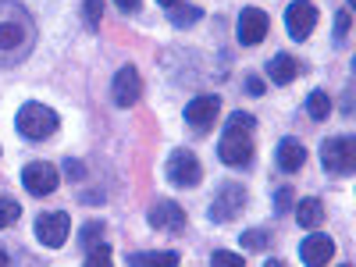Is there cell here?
<instances>
[{"mask_svg": "<svg viewBox=\"0 0 356 267\" xmlns=\"http://www.w3.org/2000/svg\"><path fill=\"white\" fill-rule=\"evenodd\" d=\"M36 43V25L15 0H0V65H18Z\"/></svg>", "mask_w": 356, "mask_h": 267, "instance_id": "6da1fadb", "label": "cell"}, {"mask_svg": "<svg viewBox=\"0 0 356 267\" xmlns=\"http://www.w3.org/2000/svg\"><path fill=\"white\" fill-rule=\"evenodd\" d=\"M253 132H257V118L253 114H246V111L228 114V129H225V136L218 143L221 164H228V168H250L253 164V154H257Z\"/></svg>", "mask_w": 356, "mask_h": 267, "instance_id": "7a4b0ae2", "label": "cell"}, {"mask_svg": "<svg viewBox=\"0 0 356 267\" xmlns=\"http://www.w3.org/2000/svg\"><path fill=\"white\" fill-rule=\"evenodd\" d=\"M57 114L47 107V104H36V100H29L18 114H15V129L25 136V139H50L54 132H57Z\"/></svg>", "mask_w": 356, "mask_h": 267, "instance_id": "3957f363", "label": "cell"}, {"mask_svg": "<svg viewBox=\"0 0 356 267\" xmlns=\"http://www.w3.org/2000/svg\"><path fill=\"white\" fill-rule=\"evenodd\" d=\"M321 168L328 171V175H342L349 178L353 168H356V143L353 136H332V139H324L321 143Z\"/></svg>", "mask_w": 356, "mask_h": 267, "instance_id": "277c9868", "label": "cell"}, {"mask_svg": "<svg viewBox=\"0 0 356 267\" xmlns=\"http://www.w3.org/2000/svg\"><path fill=\"white\" fill-rule=\"evenodd\" d=\"M246 186L243 182H225L214 200H211V211H207V218H211L214 225H225V221H235L243 211H246Z\"/></svg>", "mask_w": 356, "mask_h": 267, "instance_id": "5b68a950", "label": "cell"}, {"mask_svg": "<svg viewBox=\"0 0 356 267\" xmlns=\"http://www.w3.org/2000/svg\"><path fill=\"white\" fill-rule=\"evenodd\" d=\"M168 182L171 186H178V189H193V186H200L203 182V164H200V157L193 154V150H171V157H168Z\"/></svg>", "mask_w": 356, "mask_h": 267, "instance_id": "8992f818", "label": "cell"}, {"mask_svg": "<svg viewBox=\"0 0 356 267\" xmlns=\"http://www.w3.org/2000/svg\"><path fill=\"white\" fill-rule=\"evenodd\" d=\"M57 182H61V171H57V164H50V161H29L22 168V186L33 196H50L57 189Z\"/></svg>", "mask_w": 356, "mask_h": 267, "instance_id": "52a82bcc", "label": "cell"}, {"mask_svg": "<svg viewBox=\"0 0 356 267\" xmlns=\"http://www.w3.org/2000/svg\"><path fill=\"white\" fill-rule=\"evenodd\" d=\"M68 228H72V221H68L65 211H43L36 218V239L47 250H61L68 243Z\"/></svg>", "mask_w": 356, "mask_h": 267, "instance_id": "ba28073f", "label": "cell"}, {"mask_svg": "<svg viewBox=\"0 0 356 267\" xmlns=\"http://www.w3.org/2000/svg\"><path fill=\"white\" fill-rule=\"evenodd\" d=\"M285 25H289V36L296 43H303L317 25V8L310 4V0H292V4L285 8Z\"/></svg>", "mask_w": 356, "mask_h": 267, "instance_id": "9c48e42d", "label": "cell"}, {"mask_svg": "<svg viewBox=\"0 0 356 267\" xmlns=\"http://www.w3.org/2000/svg\"><path fill=\"white\" fill-rule=\"evenodd\" d=\"M218 114H221V97L203 93V97L189 100V107H186V125L196 129V132H207V129L218 122Z\"/></svg>", "mask_w": 356, "mask_h": 267, "instance_id": "30bf717a", "label": "cell"}, {"mask_svg": "<svg viewBox=\"0 0 356 267\" xmlns=\"http://www.w3.org/2000/svg\"><path fill=\"white\" fill-rule=\"evenodd\" d=\"M146 221H150V228L168 232V235L186 232V211H182L178 203H171V200H157V203L150 207V214H146Z\"/></svg>", "mask_w": 356, "mask_h": 267, "instance_id": "8fae6325", "label": "cell"}, {"mask_svg": "<svg viewBox=\"0 0 356 267\" xmlns=\"http://www.w3.org/2000/svg\"><path fill=\"white\" fill-rule=\"evenodd\" d=\"M267 29H271V18H267V11H260V8H243V15H239V43L243 47H257V43H264L267 40Z\"/></svg>", "mask_w": 356, "mask_h": 267, "instance_id": "7c38bea8", "label": "cell"}, {"mask_svg": "<svg viewBox=\"0 0 356 267\" xmlns=\"http://www.w3.org/2000/svg\"><path fill=\"white\" fill-rule=\"evenodd\" d=\"M111 97L118 107H136L139 97H143V82H139V72L132 65H125L122 72L114 75V86H111Z\"/></svg>", "mask_w": 356, "mask_h": 267, "instance_id": "4fadbf2b", "label": "cell"}, {"mask_svg": "<svg viewBox=\"0 0 356 267\" xmlns=\"http://www.w3.org/2000/svg\"><path fill=\"white\" fill-rule=\"evenodd\" d=\"M335 257V243H332V235H324V232H314L300 243V260L310 264V267H321V264H328Z\"/></svg>", "mask_w": 356, "mask_h": 267, "instance_id": "5bb4252c", "label": "cell"}, {"mask_svg": "<svg viewBox=\"0 0 356 267\" xmlns=\"http://www.w3.org/2000/svg\"><path fill=\"white\" fill-rule=\"evenodd\" d=\"M307 157H310V154H307V146H303L300 139H292V136L282 139V143H278V150H275V161H278L282 171H300V168L307 164Z\"/></svg>", "mask_w": 356, "mask_h": 267, "instance_id": "9a60e30c", "label": "cell"}, {"mask_svg": "<svg viewBox=\"0 0 356 267\" xmlns=\"http://www.w3.org/2000/svg\"><path fill=\"white\" fill-rule=\"evenodd\" d=\"M296 75H300V61L289 57V54H275L271 61H267V79L278 82V86H289Z\"/></svg>", "mask_w": 356, "mask_h": 267, "instance_id": "2e32d148", "label": "cell"}, {"mask_svg": "<svg viewBox=\"0 0 356 267\" xmlns=\"http://www.w3.org/2000/svg\"><path fill=\"white\" fill-rule=\"evenodd\" d=\"M175 264H178L175 250H146L129 257V267H175Z\"/></svg>", "mask_w": 356, "mask_h": 267, "instance_id": "e0dca14e", "label": "cell"}, {"mask_svg": "<svg viewBox=\"0 0 356 267\" xmlns=\"http://www.w3.org/2000/svg\"><path fill=\"white\" fill-rule=\"evenodd\" d=\"M296 221H300V228H317L324 221V207L317 196H307L300 200V207H296Z\"/></svg>", "mask_w": 356, "mask_h": 267, "instance_id": "ac0fdd59", "label": "cell"}, {"mask_svg": "<svg viewBox=\"0 0 356 267\" xmlns=\"http://www.w3.org/2000/svg\"><path fill=\"white\" fill-rule=\"evenodd\" d=\"M168 18H171V25L175 29H189V25H196L200 18H203V11L196 8V4H175V8H168Z\"/></svg>", "mask_w": 356, "mask_h": 267, "instance_id": "d6986e66", "label": "cell"}, {"mask_svg": "<svg viewBox=\"0 0 356 267\" xmlns=\"http://www.w3.org/2000/svg\"><path fill=\"white\" fill-rule=\"evenodd\" d=\"M307 114L314 118V122H324V118H332V97L321 93V89H314V93L307 97Z\"/></svg>", "mask_w": 356, "mask_h": 267, "instance_id": "ffe728a7", "label": "cell"}, {"mask_svg": "<svg viewBox=\"0 0 356 267\" xmlns=\"http://www.w3.org/2000/svg\"><path fill=\"white\" fill-rule=\"evenodd\" d=\"M79 243H82V250H93L97 243H104V221H86L79 232Z\"/></svg>", "mask_w": 356, "mask_h": 267, "instance_id": "44dd1931", "label": "cell"}, {"mask_svg": "<svg viewBox=\"0 0 356 267\" xmlns=\"http://www.w3.org/2000/svg\"><path fill=\"white\" fill-rule=\"evenodd\" d=\"M18 218H22V207H18V200H11V196H0V228H11Z\"/></svg>", "mask_w": 356, "mask_h": 267, "instance_id": "7402d4cb", "label": "cell"}, {"mask_svg": "<svg viewBox=\"0 0 356 267\" xmlns=\"http://www.w3.org/2000/svg\"><path fill=\"white\" fill-rule=\"evenodd\" d=\"M82 15H86V29H100V18H104V0H82Z\"/></svg>", "mask_w": 356, "mask_h": 267, "instance_id": "603a6c76", "label": "cell"}, {"mask_svg": "<svg viewBox=\"0 0 356 267\" xmlns=\"http://www.w3.org/2000/svg\"><path fill=\"white\" fill-rule=\"evenodd\" d=\"M86 264L89 267H107L111 264V246L107 243H97L93 250H86Z\"/></svg>", "mask_w": 356, "mask_h": 267, "instance_id": "cb8c5ba5", "label": "cell"}, {"mask_svg": "<svg viewBox=\"0 0 356 267\" xmlns=\"http://www.w3.org/2000/svg\"><path fill=\"white\" fill-rule=\"evenodd\" d=\"M267 243H271V235H267V232H243V246L246 250H267Z\"/></svg>", "mask_w": 356, "mask_h": 267, "instance_id": "d4e9b609", "label": "cell"}, {"mask_svg": "<svg viewBox=\"0 0 356 267\" xmlns=\"http://www.w3.org/2000/svg\"><path fill=\"white\" fill-rule=\"evenodd\" d=\"M349 25H353L349 11H339V15H335V43H346V40H349Z\"/></svg>", "mask_w": 356, "mask_h": 267, "instance_id": "484cf974", "label": "cell"}, {"mask_svg": "<svg viewBox=\"0 0 356 267\" xmlns=\"http://www.w3.org/2000/svg\"><path fill=\"white\" fill-rule=\"evenodd\" d=\"M211 264H214V267H225V264H232V267H243V264H246V257H239V253H228V250H218V253L211 257Z\"/></svg>", "mask_w": 356, "mask_h": 267, "instance_id": "4316f807", "label": "cell"}, {"mask_svg": "<svg viewBox=\"0 0 356 267\" xmlns=\"http://www.w3.org/2000/svg\"><path fill=\"white\" fill-rule=\"evenodd\" d=\"M285 211H292V189L275 193V214H285Z\"/></svg>", "mask_w": 356, "mask_h": 267, "instance_id": "83f0119b", "label": "cell"}, {"mask_svg": "<svg viewBox=\"0 0 356 267\" xmlns=\"http://www.w3.org/2000/svg\"><path fill=\"white\" fill-rule=\"evenodd\" d=\"M264 89H267V86H264L260 75H246V93H250V97H260Z\"/></svg>", "mask_w": 356, "mask_h": 267, "instance_id": "f1b7e54d", "label": "cell"}, {"mask_svg": "<svg viewBox=\"0 0 356 267\" xmlns=\"http://www.w3.org/2000/svg\"><path fill=\"white\" fill-rule=\"evenodd\" d=\"M65 171H68L72 182H82V178H86V168H82L79 161H65Z\"/></svg>", "mask_w": 356, "mask_h": 267, "instance_id": "f546056e", "label": "cell"}, {"mask_svg": "<svg viewBox=\"0 0 356 267\" xmlns=\"http://www.w3.org/2000/svg\"><path fill=\"white\" fill-rule=\"evenodd\" d=\"M114 4L122 8V11H136V8H139V0H114Z\"/></svg>", "mask_w": 356, "mask_h": 267, "instance_id": "4dcf8cb0", "label": "cell"}, {"mask_svg": "<svg viewBox=\"0 0 356 267\" xmlns=\"http://www.w3.org/2000/svg\"><path fill=\"white\" fill-rule=\"evenodd\" d=\"M161 4H164V8H175V4H182V0H161Z\"/></svg>", "mask_w": 356, "mask_h": 267, "instance_id": "1f68e13d", "label": "cell"}, {"mask_svg": "<svg viewBox=\"0 0 356 267\" xmlns=\"http://www.w3.org/2000/svg\"><path fill=\"white\" fill-rule=\"evenodd\" d=\"M4 264H8V253H4V250H0V267H4Z\"/></svg>", "mask_w": 356, "mask_h": 267, "instance_id": "d6a6232c", "label": "cell"}]
</instances>
